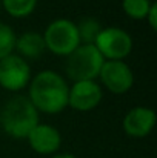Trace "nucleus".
Returning <instances> with one entry per match:
<instances>
[{
    "label": "nucleus",
    "instance_id": "11",
    "mask_svg": "<svg viewBox=\"0 0 157 158\" xmlns=\"http://www.w3.org/2000/svg\"><path fill=\"white\" fill-rule=\"evenodd\" d=\"M20 57L23 58H39L43 51L46 49L43 35L39 32H25L19 37H15V48Z\"/></svg>",
    "mask_w": 157,
    "mask_h": 158
},
{
    "label": "nucleus",
    "instance_id": "16",
    "mask_svg": "<svg viewBox=\"0 0 157 158\" xmlns=\"http://www.w3.org/2000/svg\"><path fill=\"white\" fill-rule=\"evenodd\" d=\"M146 19H148V23H150L151 29L156 31L157 29V5L156 3L151 5V8H150V11L146 14Z\"/></svg>",
    "mask_w": 157,
    "mask_h": 158
},
{
    "label": "nucleus",
    "instance_id": "5",
    "mask_svg": "<svg viewBox=\"0 0 157 158\" xmlns=\"http://www.w3.org/2000/svg\"><path fill=\"white\" fill-rule=\"evenodd\" d=\"M105 60H122L128 57L133 51V39L131 35L116 26L103 28L94 43Z\"/></svg>",
    "mask_w": 157,
    "mask_h": 158
},
{
    "label": "nucleus",
    "instance_id": "3",
    "mask_svg": "<svg viewBox=\"0 0 157 158\" xmlns=\"http://www.w3.org/2000/svg\"><path fill=\"white\" fill-rule=\"evenodd\" d=\"M103 63L105 58L94 45H80L68 55L65 71L74 83L94 80L99 77Z\"/></svg>",
    "mask_w": 157,
    "mask_h": 158
},
{
    "label": "nucleus",
    "instance_id": "7",
    "mask_svg": "<svg viewBox=\"0 0 157 158\" xmlns=\"http://www.w3.org/2000/svg\"><path fill=\"white\" fill-rule=\"evenodd\" d=\"M99 77L112 94H125L134 85L133 71L122 60H105Z\"/></svg>",
    "mask_w": 157,
    "mask_h": 158
},
{
    "label": "nucleus",
    "instance_id": "1",
    "mask_svg": "<svg viewBox=\"0 0 157 158\" xmlns=\"http://www.w3.org/2000/svg\"><path fill=\"white\" fill-rule=\"evenodd\" d=\"M68 95L69 88L57 72L42 71L33 78L28 98L37 112L59 114L68 106Z\"/></svg>",
    "mask_w": 157,
    "mask_h": 158
},
{
    "label": "nucleus",
    "instance_id": "14",
    "mask_svg": "<svg viewBox=\"0 0 157 158\" xmlns=\"http://www.w3.org/2000/svg\"><path fill=\"white\" fill-rule=\"evenodd\" d=\"M151 0H123L122 6L125 14L133 20H143L146 19V14L151 8Z\"/></svg>",
    "mask_w": 157,
    "mask_h": 158
},
{
    "label": "nucleus",
    "instance_id": "6",
    "mask_svg": "<svg viewBox=\"0 0 157 158\" xmlns=\"http://www.w3.org/2000/svg\"><path fill=\"white\" fill-rule=\"evenodd\" d=\"M31 80V68L20 55H8L0 60V86L6 91L17 92Z\"/></svg>",
    "mask_w": 157,
    "mask_h": 158
},
{
    "label": "nucleus",
    "instance_id": "17",
    "mask_svg": "<svg viewBox=\"0 0 157 158\" xmlns=\"http://www.w3.org/2000/svg\"><path fill=\"white\" fill-rule=\"evenodd\" d=\"M52 158H76V157L71 155V154H57V155H54Z\"/></svg>",
    "mask_w": 157,
    "mask_h": 158
},
{
    "label": "nucleus",
    "instance_id": "15",
    "mask_svg": "<svg viewBox=\"0 0 157 158\" xmlns=\"http://www.w3.org/2000/svg\"><path fill=\"white\" fill-rule=\"evenodd\" d=\"M15 48V34L6 25L0 22V60L11 55Z\"/></svg>",
    "mask_w": 157,
    "mask_h": 158
},
{
    "label": "nucleus",
    "instance_id": "12",
    "mask_svg": "<svg viewBox=\"0 0 157 158\" xmlns=\"http://www.w3.org/2000/svg\"><path fill=\"white\" fill-rule=\"evenodd\" d=\"M77 34H79V40L83 45H94L100 31L103 29L100 22L93 19V17H83L77 25Z\"/></svg>",
    "mask_w": 157,
    "mask_h": 158
},
{
    "label": "nucleus",
    "instance_id": "13",
    "mask_svg": "<svg viewBox=\"0 0 157 158\" xmlns=\"http://www.w3.org/2000/svg\"><path fill=\"white\" fill-rule=\"evenodd\" d=\"M0 2L5 11L15 19L28 17L36 9L37 5V0H0Z\"/></svg>",
    "mask_w": 157,
    "mask_h": 158
},
{
    "label": "nucleus",
    "instance_id": "2",
    "mask_svg": "<svg viewBox=\"0 0 157 158\" xmlns=\"http://www.w3.org/2000/svg\"><path fill=\"white\" fill-rule=\"evenodd\" d=\"M39 124V112L28 97L15 95L0 110V126L12 138H26Z\"/></svg>",
    "mask_w": 157,
    "mask_h": 158
},
{
    "label": "nucleus",
    "instance_id": "9",
    "mask_svg": "<svg viewBox=\"0 0 157 158\" xmlns=\"http://www.w3.org/2000/svg\"><path fill=\"white\" fill-rule=\"evenodd\" d=\"M156 124V112L150 107H133L123 118V131L133 138L146 137Z\"/></svg>",
    "mask_w": 157,
    "mask_h": 158
},
{
    "label": "nucleus",
    "instance_id": "8",
    "mask_svg": "<svg viewBox=\"0 0 157 158\" xmlns=\"http://www.w3.org/2000/svg\"><path fill=\"white\" fill-rule=\"evenodd\" d=\"M102 89L94 80L76 81L69 89L68 95V106L76 110H91L100 103L102 100Z\"/></svg>",
    "mask_w": 157,
    "mask_h": 158
},
{
    "label": "nucleus",
    "instance_id": "10",
    "mask_svg": "<svg viewBox=\"0 0 157 158\" xmlns=\"http://www.w3.org/2000/svg\"><path fill=\"white\" fill-rule=\"evenodd\" d=\"M31 149L40 155H51L62 144L60 132L50 124H37L26 137Z\"/></svg>",
    "mask_w": 157,
    "mask_h": 158
},
{
    "label": "nucleus",
    "instance_id": "18",
    "mask_svg": "<svg viewBox=\"0 0 157 158\" xmlns=\"http://www.w3.org/2000/svg\"><path fill=\"white\" fill-rule=\"evenodd\" d=\"M0 8H2V2H0Z\"/></svg>",
    "mask_w": 157,
    "mask_h": 158
},
{
    "label": "nucleus",
    "instance_id": "4",
    "mask_svg": "<svg viewBox=\"0 0 157 158\" xmlns=\"http://www.w3.org/2000/svg\"><path fill=\"white\" fill-rule=\"evenodd\" d=\"M45 46L55 55L68 57L77 46H80L76 23L66 19H59L50 23L43 34Z\"/></svg>",
    "mask_w": 157,
    "mask_h": 158
}]
</instances>
